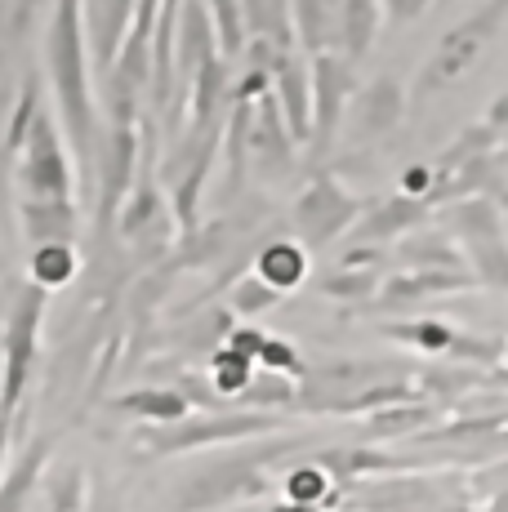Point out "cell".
<instances>
[{
    "mask_svg": "<svg viewBox=\"0 0 508 512\" xmlns=\"http://www.w3.org/2000/svg\"><path fill=\"white\" fill-rule=\"evenodd\" d=\"M397 259L406 263V272H424V268H468L464 254L446 241L442 232H419V236H406Z\"/></svg>",
    "mask_w": 508,
    "mask_h": 512,
    "instance_id": "f1b7e54d",
    "label": "cell"
},
{
    "mask_svg": "<svg viewBox=\"0 0 508 512\" xmlns=\"http://www.w3.org/2000/svg\"><path fill=\"white\" fill-rule=\"evenodd\" d=\"M504 23H508V0H482V5H477L464 23H455L451 32L442 36V45L428 54V63L419 67V76H415L410 98L419 103V98H433L437 90H451L455 81H464L468 67L486 54V45L500 36Z\"/></svg>",
    "mask_w": 508,
    "mask_h": 512,
    "instance_id": "5b68a950",
    "label": "cell"
},
{
    "mask_svg": "<svg viewBox=\"0 0 508 512\" xmlns=\"http://www.w3.org/2000/svg\"><path fill=\"white\" fill-rule=\"evenodd\" d=\"M219 54V32L214 18L205 9V0H183L179 14V36H174V72H179V94H188V85L197 81L205 63H214Z\"/></svg>",
    "mask_w": 508,
    "mask_h": 512,
    "instance_id": "8fae6325",
    "label": "cell"
},
{
    "mask_svg": "<svg viewBox=\"0 0 508 512\" xmlns=\"http://www.w3.org/2000/svg\"><path fill=\"white\" fill-rule=\"evenodd\" d=\"M442 423V406L433 401H402V406H388V410H375V415L361 419V446H379V441H410L419 432L437 428Z\"/></svg>",
    "mask_w": 508,
    "mask_h": 512,
    "instance_id": "ac0fdd59",
    "label": "cell"
},
{
    "mask_svg": "<svg viewBox=\"0 0 508 512\" xmlns=\"http://www.w3.org/2000/svg\"><path fill=\"white\" fill-rule=\"evenodd\" d=\"M290 14H295V41L308 58L339 45V0H290Z\"/></svg>",
    "mask_w": 508,
    "mask_h": 512,
    "instance_id": "603a6c76",
    "label": "cell"
},
{
    "mask_svg": "<svg viewBox=\"0 0 508 512\" xmlns=\"http://www.w3.org/2000/svg\"><path fill=\"white\" fill-rule=\"evenodd\" d=\"M41 81H36L32 72L23 76V85H18V98H14V107H9V130H5V152L14 156L18 147H23L27 139V130H32V121L41 116Z\"/></svg>",
    "mask_w": 508,
    "mask_h": 512,
    "instance_id": "d6a6232c",
    "label": "cell"
},
{
    "mask_svg": "<svg viewBox=\"0 0 508 512\" xmlns=\"http://www.w3.org/2000/svg\"><path fill=\"white\" fill-rule=\"evenodd\" d=\"M482 512H508V486H504V490H495V495H491V504H486Z\"/></svg>",
    "mask_w": 508,
    "mask_h": 512,
    "instance_id": "b9f144b4",
    "label": "cell"
},
{
    "mask_svg": "<svg viewBox=\"0 0 508 512\" xmlns=\"http://www.w3.org/2000/svg\"><path fill=\"white\" fill-rule=\"evenodd\" d=\"M9 161H14V183L23 192V201H72L76 174L72 161H67L63 130H58V121L45 107L32 121V130H27L23 147Z\"/></svg>",
    "mask_w": 508,
    "mask_h": 512,
    "instance_id": "52a82bcc",
    "label": "cell"
},
{
    "mask_svg": "<svg viewBox=\"0 0 508 512\" xmlns=\"http://www.w3.org/2000/svg\"><path fill=\"white\" fill-rule=\"evenodd\" d=\"M317 290L326 299H339V303H375V294L384 290V272H379V259H366V250H353L344 263H339L330 277L317 281Z\"/></svg>",
    "mask_w": 508,
    "mask_h": 512,
    "instance_id": "44dd1931",
    "label": "cell"
},
{
    "mask_svg": "<svg viewBox=\"0 0 508 512\" xmlns=\"http://www.w3.org/2000/svg\"><path fill=\"white\" fill-rule=\"evenodd\" d=\"M379 5H384L388 23H415V18H424V9L433 0H379Z\"/></svg>",
    "mask_w": 508,
    "mask_h": 512,
    "instance_id": "ab89813d",
    "label": "cell"
},
{
    "mask_svg": "<svg viewBox=\"0 0 508 512\" xmlns=\"http://www.w3.org/2000/svg\"><path fill=\"white\" fill-rule=\"evenodd\" d=\"M148 130L152 125H107L103 134V152H94L99 165V232H116L125 196L134 192V179L143 170V152H148Z\"/></svg>",
    "mask_w": 508,
    "mask_h": 512,
    "instance_id": "9c48e42d",
    "label": "cell"
},
{
    "mask_svg": "<svg viewBox=\"0 0 508 512\" xmlns=\"http://www.w3.org/2000/svg\"><path fill=\"white\" fill-rule=\"evenodd\" d=\"M361 214H366V201L348 192L330 170H317L290 205V228H295L304 250H326L335 236L357 228Z\"/></svg>",
    "mask_w": 508,
    "mask_h": 512,
    "instance_id": "ba28073f",
    "label": "cell"
},
{
    "mask_svg": "<svg viewBox=\"0 0 508 512\" xmlns=\"http://www.w3.org/2000/svg\"><path fill=\"white\" fill-rule=\"evenodd\" d=\"M295 134H290L286 116H281L277 98L263 94L254 98V116H250V161L263 174H281L295 165Z\"/></svg>",
    "mask_w": 508,
    "mask_h": 512,
    "instance_id": "4fadbf2b",
    "label": "cell"
},
{
    "mask_svg": "<svg viewBox=\"0 0 508 512\" xmlns=\"http://www.w3.org/2000/svg\"><path fill=\"white\" fill-rule=\"evenodd\" d=\"M18 219H23V236L32 250L76 245V232H81L76 201H18Z\"/></svg>",
    "mask_w": 508,
    "mask_h": 512,
    "instance_id": "ffe728a7",
    "label": "cell"
},
{
    "mask_svg": "<svg viewBox=\"0 0 508 512\" xmlns=\"http://www.w3.org/2000/svg\"><path fill=\"white\" fill-rule=\"evenodd\" d=\"M45 308H50V290L41 285H18L5 312V330H0V415L14 419L27 406L32 392L36 357H41V326Z\"/></svg>",
    "mask_w": 508,
    "mask_h": 512,
    "instance_id": "277c9868",
    "label": "cell"
},
{
    "mask_svg": "<svg viewBox=\"0 0 508 512\" xmlns=\"http://www.w3.org/2000/svg\"><path fill=\"white\" fill-rule=\"evenodd\" d=\"M241 23H246V41H268L277 49H299L290 0H241Z\"/></svg>",
    "mask_w": 508,
    "mask_h": 512,
    "instance_id": "484cf974",
    "label": "cell"
},
{
    "mask_svg": "<svg viewBox=\"0 0 508 512\" xmlns=\"http://www.w3.org/2000/svg\"><path fill=\"white\" fill-rule=\"evenodd\" d=\"M90 36H85V0H54L45 23V76L67 130V147L85 170H94L99 147V112H94V81H90Z\"/></svg>",
    "mask_w": 508,
    "mask_h": 512,
    "instance_id": "7a4b0ae2",
    "label": "cell"
},
{
    "mask_svg": "<svg viewBox=\"0 0 508 512\" xmlns=\"http://www.w3.org/2000/svg\"><path fill=\"white\" fill-rule=\"evenodd\" d=\"M312 450H317V437L308 432H272V437L205 450L201 464L183 472V481L170 490V512H219L259 504L272 495V486H281L277 468H290Z\"/></svg>",
    "mask_w": 508,
    "mask_h": 512,
    "instance_id": "6da1fadb",
    "label": "cell"
},
{
    "mask_svg": "<svg viewBox=\"0 0 508 512\" xmlns=\"http://www.w3.org/2000/svg\"><path fill=\"white\" fill-rule=\"evenodd\" d=\"M353 134L357 139H384L406 121V90L397 76H375L370 85H361L353 98Z\"/></svg>",
    "mask_w": 508,
    "mask_h": 512,
    "instance_id": "5bb4252c",
    "label": "cell"
},
{
    "mask_svg": "<svg viewBox=\"0 0 508 512\" xmlns=\"http://www.w3.org/2000/svg\"><path fill=\"white\" fill-rule=\"evenodd\" d=\"M286 299L281 290H272L263 277H254V272H246L237 285L228 290V312L232 317H246V321H254V317H263V312H272L277 303Z\"/></svg>",
    "mask_w": 508,
    "mask_h": 512,
    "instance_id": "1f68e13d",
    "label": "cell"
},
{
    "mask_svg": "<svg viewBox=\"0 0 508 512\" xmlns=\"http://www.w3.org/2000/svg\"><path fill=\"white\" fill-rule=\"evenodd\" d=\"M384 23V5L379 0H339V54L348 63H361L370 54Z\"/></svg>",
    "mask_w": 508,
    "mask_h": 512,
    "instance_id": "d4e9b609",
    "label": "cell"
},
{
    "mask_svg": "<svg viewBox=\"0 0 508 512\" xmlns=\"http://www.w3.org/2000/svg\"><path fill=\"white\" fill-rule=\"evenodd\" d=\"M41 495L50 504V512H85V504H90V477H85L81 464L45 468Z\"/></svg>",
    "mask_w": 508,
    "mask_h": 512,
    "instance_id": "83f0119b",
    "label": "cell"
},
{
    "mask_svg": "<svg viewBox=\"0 0 508 512\" xmlns=\"http://www.w3.org/2000/svg\"><path fill=\"white\" fill-rule=\"evenodd\" d=\"M36 0H0V41H23V32L32 27Z\"/></svg>",
    "mask_w": 508,
    "mask_h": 512,
    "instance_id": "8d00e7d4",
    "label": "cell"
},
{
    "mask_svg": "<svg viewBox=\"0 0 508 512\" xmlns=\"http://www.w3.org/2000/svg\"><path fill=\"white\" fill-rule=\"evenodd\" d=\"M254 277H263L272 290H281V294L299 290L304 277H308V250L299 241L272 236V241L259 250V259H254Z\"/></svg>",
    "mask_w": 508,
    "mask_h": 512,
    "instance_id": "cb8c5ba5",
    "label": "cell"
},
{
    "mask_svg": "<svg viewBox=\"0 0 508 512\" xmlns=\"http://www.w3.org/2000/svg\"><path fill=\"white\" fill-rule=\"evenodd\" d=\"M76 277V245H45V250H32V285L41 290H58Z\"/></svg>",
    "mask_w": 508,
    "mask_h": 512,
    "instance_id": "836d02e7",
    "label": "cell"
},
{
    "mask_svg": "<svg viewBox=\"0 0 508 512\" xmlns=\"http://www.w3.org/2000/svg\"><path fill=\"white\" fill-rule=\"evenodd\" d=\"M27 406L18 410L14 419H0V468H5V459H9V446H23V437H27Z\"/></svg>",
    "mask_w": 508,
    "mask_h": 512,
    "instance_id": "f35d334b",
    "label": "cell"
},
{
    "mask_svg": "<svg viewBox=\"0 0 508 512\" xmlns=\"http://www.w3.org/2000/svg\"><path fill=\"white\" fill-rule=\"evenodd\" d=\"M134 14H139V0H85V36H90V63L99 67V81L112 72Z\"/></svg>",
    "mask_w": 508,
    "mask_h": 512,
    "instance_id": "7c38bea8",
    "label": "cell"
},
{
    "mask_svg": "<svg viewBox=\"0 0 508 512\" xmlns=\"http://www.w3.org/2000/svg\"><path fill=\"white\" fill-rule=\"evenodd\" d=\"M205 379H210L214 392H219V397L228 401L232 410H237V397L250 388V379H254V361L241 357V352H232V348H219V352H210Z\"/></svg>",
    "mask_w": 508,
    "mask_h": 512,
    "instance_id": "4dcf8cb0",
    "label": "cell"
},
{
    "mask_svg": "<svg viewBox=\"0 0 508 512\" xmlns=\"http://www.w3.org/2000/svg\"><path fill=\"white\" fill-rule=\"evenodd\" d=\"M504 423H508V397H504Z\"/></svg>",
    "mask_w": 508,
    "mask_h": 512,
    "instance_id": "7bdbcfd3",
    "label": "cell"
},
{
    "mask_svg": "<svg viewBox=\"0 0 508 512\" xmlns=\"http://www.w3.org/2000/svg\"><path fill=\"white\" fill-rule=\"evenodd\" d=\"M384 334L397 339V343H406V348H415V352H428V357H451V348L459 339V330L451 326V321H433V317L402 321V326H384Z\"/></svg>",
    "mask_w": 508,
    "mask_h": 512,
    "instance_id": "f546056e",
    "label": "cell"
},
{
    "mask_svg": "<svg viewBox=\"0 0 508 512\" xmlns=\"http://www.w3.org/2000/svg\"><path fill=\"white\" fill-rule=\"evenodd\" d=\"M486 125H491V130H500V134L508 130V90L495 98L491 107H486Z\"/></svg>",
    "mask_w": 508,
    "mask_h": 512,
    "instance_id": "60d3db41",
    "label": "cell"
},
{
    "mask_svg": "<svg viewBox=\"0 0 508 512\" xmlns=\"http://www.w3.org/2000/svg\"><path fill=\"white\" fill-rule=\"evenodd\" d=\"M272 98H277L295 143H312V63L299 49L281 58L272 72Z\"/></svg>",
    "mask_w": 508,
    "mask_h": 512,
    "instance_id": "2e32d148",
    "label": "cell"
},
{
    "mask_svg": "<svg viewBox=\"0 0 508 512\" xmlns=\"http://www.w3.org/2000/svg\"><path fill=\"white\" fill-rule=\"evenodd\" d=\"M308 63H312V143L308 147L317 156H326L335 147V134L344 125L361 85H357L353 63L339 49H326V54L308 58Z\"/></svg>",
    "mask_w": 508,
    "mask_h": 512,
    "instance_id": "30bf717a",
    "label": "cell"
},
{
    "mask_svg": "<svg viewBox=\"0 0 508 512\" xmlns=\"http://www.w3.org/2000/svg\"><path fill=\"white\" fill-rule=\"evenodd\" d=\"M121 348H125V330L112 334V343H107V361L121 357ZM107 374H112V366H94V379H90V388H85L81 406H94V401H99V383H107Z\"/></svg>",
    "mask_w": 508,
    "mask_h": 512,
    "instance_id": "74e56055",
    "label": "cell"
},
{
    "mask_svg": "<svg viewBox=\"0 0 508 512\" xmlns=\"http://www.w3.org/2000/svg\"><path fill=\"white\" fill-rule=\"evenodd\" d=\"M259 366L272 370V374H290V379H304V374H308V366H304V357H299L295 343L272 339V334H268V343H263V352H259Z\"/></svg>",
    "mask_w": 508,
    "mask_h": 512,
    "instance_id": "d590c367",
    "label": "cell"
},
{
    "mask_svg": "<svg viewBox=\"0 0 508 512\" xmlns=\"http://www.w3.org/2000/svg\"><path fill=\"white\" fill-rule=\"evenodd\" d=\"M295 397H299V379L290 374H254L250 388L237 397V410H263V415H281V410H295Z\"/></svg>",
    "mask_w": 508,
    "mask_h": 512,
    "instance_id": "4316f807",
    "label": "cell"
},
{
    "mask_svg": "<svg viewBox=\"0 0 508 512\" xmlns=\"http://www.w3.org/2000/svg\"><path fill=\"white\" fill-rule=\"evenodd\" d=\"M286 432V415H263V410H223V415H188L179 423H139L134 428V455L139 459H174L201 455V450L237 446V441L272 437Z\"/></svg>",
    "mask_w": 508,
    "mask_h": 512,
    "instance_id": "3957f363",
    "label": "cell"
},
{
    "mask_svg": "<svg viewBox=\"0 0 508 512\" xmlns=\"http://www.w3.org/2000/svg\"><path fill=\"white\" fill-rule=\"evenodd\" d=\"M112 415H130L139 423H179L192 415V406L183 401V392L174 383H156V388H134V392H121V397L107 401Z\"/></svg>",
    "mask_w": 508,
    "mask_h": 512,
    "instance_id": "7402d4cb",
    "label": "cell"
},
{
    "mask_svg": "<svg viewBox=\"0 0 508 512\" xmlns=\"http://www.w3.org/2000/svg\"><path fill=\"white\" fill-rule=\"evenodd\" d=\"M205 9H210L214 18V32H219V54L228 58H241V49H246V23H241V0H205Z\"/></svg>",
    "mask_w": 508,
    "mask_h": 512,
    "instance_id": "e575fe53",
    "label": "cell"
},
{
    "mask_svg": "<svg viewBox=\"0 0 508 512\" xmlns=\"http://www.w3.org/2000/svg\"><path fill=\"white\" fill-rule=\"evenodd\" d=\"M446 219H451V232L464 245V263L477 277V285L508 294V236L500 205L486 201V196H473V201L446 205Z\"/></svg>",
    "mask_w": 508,
    "mask_h": 512,
    "instance_id": "8992f818",
    "label": "cell"
},
{
    "mask_svg": "<svg viewBox=\"0 0 508 512\" xmlns=\"http://www.w3.org/2000/svg\"><path fill=\"white\" fill-rule=\"evenodd\" d=\"M428 201H419V196H388V201L370 205L366 219L353 228V241L357 250H366V245H384V241H406L410 232L419 228V223L428 219Z\"/></svg>",
    "mask_w": 508,
    "mask_h": 512,
    "instance_id": "e0dca14e",
    "label": "cell"
},
{
    "mask_svg": "<svg viewBox=\"0 0 508 512\" xmlns=\"http://www.w3.org/2000/svg\"><path fill=\"white\" fill-rule=\"evenodd\" d=\"M459 290H477V277L468 268H424V272H397V277L384 281V290L375 294L370 308H406V303L433 299V294H459Z\"/></svg>",
    "mask_w": 508,
    "mask_h": 512,
    "instance_id": "9a60e30c",
    "label": "cell"
},
{
    "mask_svg": "<svg viewBox=\"0 0 508 512\" xmlns=\"http://www.w3.org/2000/svg\"><path fill=\"white\" fill-rule=\"evenodd\" d=\"M50 450H54V441H50V437H32V441H23L18 459L5 468V477H0V512H27L32 495L41 490L45 468H50Z\"/></svg>",
    "mask_w": 508,
    "mask_h": 512,
    "instance_id": "d6986e66",
    "label": "cell"
}]
</instances>
